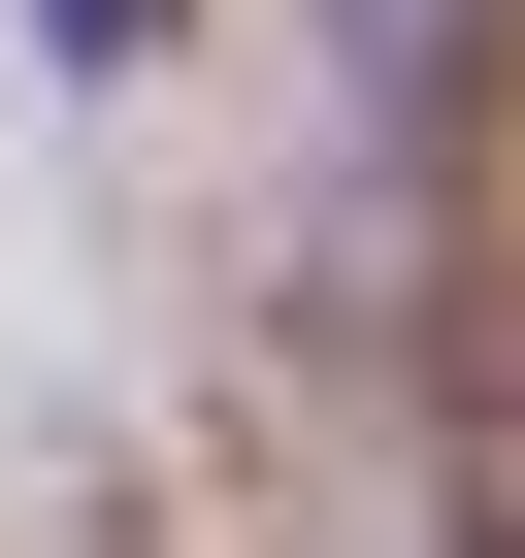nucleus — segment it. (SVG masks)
I'll return each mask as SVG.
<instances>
[{
	"label": "nucleus",
	"instance_id": "obj_2",
	"mask_svg": "<svg viewBox=\"0 0 525 558\" xmlns=\"http://www.w3.org/2000/svg\"><path fill=\"white\" fill-rule=\"evenodd\" d=\"M132 34H164V0H66V66H132Z\"/></svg>",
	"mask_w": 525,
	"mask_h": 558
},
{
	"label": "nucleus",
	"instance_id": "obj_3",
	"mask_svg": "<svg viewBox=\"0 0 525 558\" xmlns=\"http://www.w3.org/2000/svg\"><path fill=\"white\" fill-rule=\"evenodd\" d=\"M492 558H525V525H492Z\"/></svg>",
	"mask_w": 525,
	"mask_h": 558
},
{
	"label": "nucleus",
	"instance_id": "obj_1",
	"mask_svg": "<svg viewBox=\"0 0 525 558\" xmlns=\"http://www.w3.org/2000/svg\"><path fill=\"white\" fill-rule=\"evenodd\" d=\"M362 66H394V99H460V66H492V0H362Z\"/></svg>",
	"mask_w": 525,
	"mask_h": 558
}]
</instances>
